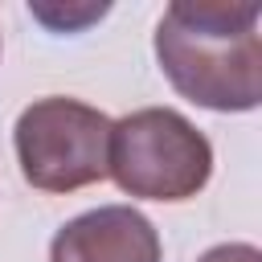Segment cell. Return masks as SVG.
<instances>
[{
  "label": "cell",
  "mask_w": 262,
  "mask_h": 262,
  "mask_svg": "<svg viewBox=\"0 0 262 262\" xmlns=\"http://www.w3.org/2000/svg\"><path fill=\"white\" fill-rule=\"evenodd\" d=\"M258 20V4H168L156 25V61L172 90L205 111H254L262 102Z\"/></svg>",
  "instance_id": "6da1fadb"
},
{
  "label": "cell",
  "mask_w": 262,
  "mask_h": 262,
  "mask_svg": "<svg viewBox=\"0 0 262 262\" xmlns=\"http://www.w3.org/2000/svg\"><path fill=\"white\" fill-rule=\"evenodd\" d=\"M106 176L139 201H192L213 176V143L172 106H143L111 123Z\"/></svg>",
  "instance_id": "7a4b0ae2"
},
{
  "label": "cell",
  "mask_w": 262,
  "mask_h": 262,
  "mask_svg": "<svg viewBox=\"0 0 262 262\" xmlns=\"http://www.w3.org/2000/svg\"><path fill=\"white\" fill-rule=\"evenodd\" d=\"M12 147L20 176L37 192H78L106 180L111 119L90 102L49 94L20 111Z\"/></svg>",
  "instance_id": "3957f363"
},
{
  "label": "cell",
  "mask_w": 262,
  "mask_h": 262,
  "mask_svg": "<svg viewBox=\"0 0 262 262\" xmlns=\"http://www.w3.org/2000/svg\"><path fill=\"white\" fill-rule=\"evenodd\" d=\"M164 246L156 225L131 205H98L70 217L53 242L49 262H160Z\"/></svg>",
  "instance_id": "277c9868"
},
{
  "label": "cell",
  "mask_w": 262,
  "mask_h": 262,
  "mask_svg": "<svg viewBox=\"0 0 262 262\" xmlns=\"http://www.w3.org/2000/svg\"><path fill=\"white\" fill-rule=\"evenodd\" d=\"M29 12H33L41 25H49L53 33H78V29H86L90 20H102V16L111 12V4H78V8H61V4H29Z\"/></svg>",
  "instance_id": "5b68a950"
},
{
  "label": "cell",
  "mask_w": 262,
  "mask_h": 262,
  "mask_svg": "<svg viewBox=\"0 0 262 262\" xmlns=\"http://www.w3.org/2000/svg\"><path fill=\"white\" fill-rule=\"evenodd\" d=\"M196 262H262V250L250 242H221V246L205 250Z\"/></svg>",
  "instance_id": "8992f818"
}]
</instances>
